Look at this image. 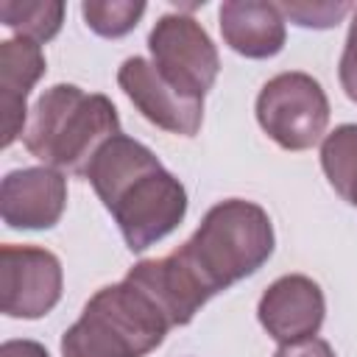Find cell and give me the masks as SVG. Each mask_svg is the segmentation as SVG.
Listing matches in <instances>:
<instances>
[{
	"instance_id": "cell-1",
	"label": "cell",
	"mask_w": 357,
	"mask_h": 357,
	"mask_svg": "<svg viewBox=\"0 0 357 357\" xmlns=\"http://www.w3.org/2000/svg\"><path fill=\"white\" fill-rule=\"evenodd\" d=\"M273 254L268 212L243 198L215 204L192 237L162 259L137 262L126 279L145 290L170 326H184L229 284L259 271Z\"/></svg>"
},
{
	"instance_id": "cell-2",
	"label": "cell",
	"mask_w": 357,
	"mask_h": 357,
	"mask_svg": "<svg viewBox=\"0 0 357 357\" xmlns=\"http://www.w3.org/2000/svg\"><path fill=\"white\" fill-rule=\"evenodd\" d=\"M86 178L131 251H145L184 220L187 192L181 181L142 142L126 134L112 137L98 151Z\"/></svg>"
},
{
	"instance_id": "cell-3",
	"label": "cell",
	"mask_w": 357,
	"mask_h": 357,
	"mask_svg": "<svg viewBox=\"0 0 357 357\" xmlns=\"http://www.w3.org/2000/svg\"><path fill=\"white\" fill-rule=\"evenodd\" d=\"M117 134L120 117L106 95H89L75 84H56L33 103L22 142L45 167L86 176L98 151Z\"/></svg>"
},
{
	"instance_id": "cell-4",
	"label": "cell",
	"mask_w": 357,
	"mask_h": 357,
	"mask_svg": "<svg viewBox=\"0 0 357 357\" xmlns=\"http://www.w3.org/2000/svg\"><path fill=\"white\" fill-rule=\"evenodd\" d=\"M170 324L153 298L134 282L100 287L84 307L81 318L64 332V357H145L153 351Z\"/></svg>"
},
{
	"instance_id": "cell-5",
	"label": "cell",
	"mask_w": 357,
	"mask_h": 357,
	"mask_svg": "<svg viewBox=\"0 0 357 357\" xmlns=\"http://www.w3.org/2000/svg\"><path fill=\"white\" fill-rule=\"evenodd\" d=\"M257 120L284 151H307L326 131L329 100L312 75L279 73L257 95Z\"/></svg>"
},
{
	"instance_id": "cell-6",
	"label": "cell",
	"mask_w": 357,
	"mask_h": 357,
	"mask_svg": "<svg viewBox=\"0 0 357 357\" xmlns=\"http://www.w3.org/2000/svg\"><path fill=\"white\" fill-rule=\"evenodd\" d=\"M148 50L159 75L184 98L204 100L212 89L220 59L209 33L187 14H165L148 33Z\"/></svg>"
},
{
	"instance_id": "cell-7",
	"label": "cell",
	"mask_w": 357,
	"mask_h": 357,
	"mask_svg": "<svg viewBox=\"0 0 357 357\" xmlns=\"http://www.w3.org/2000/svg\"><path fill=\"white\" fill-rule=\"evenodd\" d=\"M61 298V262L47 248H0V310L8 318H42Z\"/></svg>"
},
{
	"instance_id": "cell-8",
	"label": "cell",
	"mask_w": 357,
	"mask_h": 357,
	"mask_svg": "<svg viewBox=\"0 0 357 357\" xmlns=\"http://www.w3.org/2000/svg\"><path fill=\"white\" fill-rule=\"evenodd\" d=\"M117 84L128 95V100L139 109V114L151 120L153 126L170 134H181V137L198 134L201 120H204V100L184 98L178 89H173L159 75L153 61L142 56L126 59L120 64Z\"/></svg>"
},
{
	"instance_id": "cell-9",
	"label": "cell",
	"mask_w": 357,
	"mask_h": 357,
	"mask_svg": "<svg viewBox=\"0 0 357 357\" xmlns=\"http://www.w3.org/2000/svg\"><path fill=\"white\" fill-rule=\"evenodd\" d=\"M67 178L56 167L11 170L0 184V215L11 229H50L61 220Z\"/></svg>"
},
{
	"instance_id": "cell-10",
	"label": "cell",
	"mask_w": 357,
	"mask_h": 357,
	"mask_svg": "<svg viewBox=\"0 0 357 357\" xmlns=\"http://www.w3.org/2000/svg\"><path fill=\"white\" fill-rule=\"evenodd\" d=\"M326 301L321 287L301 273H290L276 279L259 298L257 315L268 335L279 343H296L304 337H315L324 324Z\"/></svg>"
},
{
	"instance_id": "cell-11",
	"label": "cell",
	"mask_w": 357,
	"mask_h": 357,
	"mask_svg": "<svg viewBox=\"0 0 357 357\" xmlns=\"http://www.w3.org/2000/svg\"><path fill=\"white\" fill-rule=\"evenodd\" d=\"M45 75V53L39 42L14 36L0 45V117H3V139L0 145L8 148L25 131V100L33 84Z\"/></svg>"
},
{
	"instance_id": "cell-12",
	"label": "cell",
	"mask_w": 357,
	"mask_h": 357,
	"mask_svg": "<svg viewBox=\"0 0 357 357\" xmlns=\"http://www.w3.org/2000/svg\"><path fill=\"white\" fill-rule=\"evenodd\" d=\"M220 33L234 53L268 59L284 45V17L276 3L229 0L220 6Z\"/></svg>"
},
{
	"instance_id": "cell-13",
	"label": "cell",
	"mask_w": 357,
	"mask_h": 357,
	"mask_svg": "<svg viewBox=\"0 0 357 357\" xmlns=\"http://www.w3.org/2000/svg\"><path fill=\"white\" fill-rule=\"evenodd\" d=\"M321 165L335 192L357 206V123L337 126L324 137Z\"/></svg>"
},
{
	"instance_id": "cell-14",
	"label": "cell",
	"mask_w": 357,
	"mask_h": 357,
	"mask_svg": "<svg viewBox=\"0 0 357 357\" xmlns=\"http://www.w3.org/2000/svg\"><path fill=\"white\" fill-rule=\"evenodd\" d=\"M0 20L6 28L17 31L25 39L33 42H47L59 33L61 20H64V3L59 0H3L0 3Z\"/></svg>"
},
{
	"instance_id": "cell-15",
	"label": "cell",
	"mask_w": 357,
	"mask_h": 357,
	"mask_svg": "<svg viewBox=\"0 0 357 357\" xmlns=\"http://www.w3.org/2000/svg\"><path fill=\"white\" fill-rule=\"evenodd\" d=\"M81 11H84L86 25L98 36L117 39V36H126L139 22V17L145 14V3H139V0L137 3L134 0H112V3L86 0L81 6Z\"/></svg>"
},
{
	"instance_id": "cell-16",
	"label": "cell",
	"mask_w": 357,
	"mask_h": 357,
	"mask_svg": "<svg viewBox=\"0 0 357 357\" xmlns=\"http://www.w3.org/2000/svg\"><path fill=\"white\" fill-rule=\"evenodd\" d=\"M282 17H290L296 25L304 28H332L337 25L349 11L351 3H296V0H282L276 3Z\"/></svg>"
},
{
	"instance_id": "cell-17",
	"label": "cell",
	"mask_w": 357,
	"mask_h": 357,
	"mask_svg": "<svg viewBox=\"0 0 357 357\" xmlns=\"http://www.w3.org/2000/svg\"><path fill=\"white\" fill-rule=\"evenodd\" d=\"M340 86L357 103V11H354V20L349 25L346 47H343V56H340Z\"/></svg>"
},
{
	"instance_id": "cell-18",
	"label": "cell",
	"mask_w": 357,
	"mask_h": 357,
	"mask_svg": "<svg viewBox=\"0 0 357 357\" xmlns=\"http://www.w3.org/2000/svg\"><path fill=\"white\" fill-rule=\"evenodd\" d=\"M273 357H335V351L321 337H304L296 343H282Z\"/></svg>"
},
{
	"instance_id": "cell-19",
	"label": "cell",
	"mask_w": 357,
	"mask_h": 357,
	"mask_svg": "<svg viewBox=\"0 0 357 357\" xmlns=\"http://www.w3.org/2000/svg\"><path fill=\"white\" fill-rule=\"evenodd\" d=\"M0 357H50V354L36 340H6L0 346Z\"/></svg>"
}]
</instances>
